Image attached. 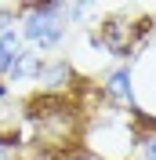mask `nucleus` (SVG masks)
<instances>
[{
	"label": "nucleus",
	"instance_id": "1",
	"mask_svg": "<svg viewBox=\"0 0 156 160\" xmlns=\"http://www.w3.org/2000/svg\"><path fill=\"white\" fill-rule=\"evenodd\" d=\"M102 98L113 102V106H131V109L138 113V106H134V80H131V66H116L113 73H105V80H102Z\"/></svg>",
	"mask_w": 156,
	"mask_h": 160
},
{
	"label": "nucleus",
	"instance_id": "2",
	"mask_svg": "<svg viewBox=\"0 0 156 160\" xmlns=\"http://www.w3.org/2000/svg\"><path fill=\"white\" fill-rule=\"evenodd\" d=\"M40 66H44V58H40L37 51H33V48H22V55L15 58V66L7 69V77H4V84H7L11 91L18 88V84H37Z\"/></svg>",
	"mask_w": 156,
	"mask_h": 160
},
{
	"label": "nucleus",
	"instance_id": "3",
	"mask_svg": "<svg viewBox=\"0 0 156 160\" xmlns=\"http://www.w3.org/2000/svg\"><path fill=\"white\" fill-rule=\"evenodd\" d=\"M18 55H22V37H18V29L0 33V77H7V69L15 66Z\"/></svg>",
	"mask_w": 156,
	"mask_h": 160
},
{
	"label": "nucleus",
	"instance_id": "4",
	"mask_svg": "<svg viewBox=\"0 0 156 160\" xmlns=\"http://www.w3.org/2000/svg\"><path fill=\"white\" fill-rule=\"evenodd\" d=\"M138 160H156V135H145L138 142Z\"/></svg>",
	"mask_w": 156,
	"mask_h": 160
},
{
	"label": "nucleus",
	"instance_id": "5",
	"mask_svg": "<svg viewBox=\"0 0 156 160\" xmlns=\"http://www.w3.org/2000/svg\"><path fill=\"white\" fill-rule=\"evenodd\" d=\"M0 160H15V149H7V146H0Z\"/></svg>",
	"mask_w": 156,
	"mask_h": 160
}]
</instances>
